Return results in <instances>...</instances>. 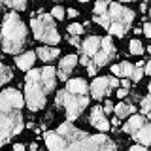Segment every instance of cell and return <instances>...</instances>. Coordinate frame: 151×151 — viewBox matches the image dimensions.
Here are the masks:
<instances>
[{
  "instance_id": "obj_1",
  "label": "cell",
  "mask_w": 151,
  "mask_h": 151,
  "mask_svg": "<svg viewBox=\"0 0 151 151\" xmlns=\"http://www.w3.org/2000/svg\"><path fill=\"white\" fill-rule=\"evenodd\" d=\"M23 96L15 89L0 93V145L23 130Z\"/></svg>"
},
{
  "instance_id": "obj_2",
  "label": "cell",
  "mask_w": 151,
  "mask_h": 151,
  "mask_svg": "<svg viewBox=\"0 0 151 151\" xmlns=\"http://www.w3.org/2000/svg\"><path fill=\"white\" fill-rule=\"evenodd\" d=\"M93 19L111 34L123 38L134 21V12L111 0H96Z\"/></svg>"
},
{
  "instance_id": "obj_3",
  "label": "cell",
  "mask_w": 151,
  "mask_h": 151,
  "mask_svg": "<svg viewBox=\"0 0 151 151\" xmlns=\"http://www.w3.org/2000/svg\"><path fill=\"white\" fill-rule=\"evenodd\" d=\"M63 138V144H64V149H94V151H113L117 147L115 144L106 138L104 134H96V136H91L87 132L76 129L72 123H63L57 130Z\"/></svg>"
},
{
  "instance_id": "obj_4",
  "label": "cell",
  "mask_w": 151,
  "mask_h": 151,
  "mask_svg": "<svg viewBox=\"0 0 151 151\" xmlns=\"http://www.w3.org/2000/svg\"><path fill=\"white\" fill-rule=\"evenodd\" d=\"M27 44V27L15 12L8 13L2 23V47L6 53L15 55Z\"/></svg>"
},
{
  "instance_id": "obj_5",
  "label": "cell",
  "mask_w": 151,
  "mask_h": 151,
  "mask_svg": "<svg viewBox=\"0 0 151 151\" xmlns=\"http://www.w3.org/2000/svg\"><path fill=\"white\" fill-rule=\"evenodd\" d=\"M25 96H27V104L32 111H38L45 106V98H47V91L44 79H42L40 70H30L27 74V83H25Z\"/></svg>"
},
{
  "instance_id": "obj_6",
  "label": "cell",
  "mask_w": 151,
  "mask_h": 151,
  "mask_svg": "<svg viewBox=\"0 0 151 151\" xmlns=\"http://www.w3.org/2000/svg\"><path fill=\"white\" fill-rule=\"evenodd\" d=\"M55 104L57 106H63L66 110L68 121H74V119H78V117L81 115V111L87 108L89 98H87V94H74V93H68L64 89V91L57 93Z\"/></svg>"
},
{
  "instance_id": "obj_7",
  "label": "cell",
  "mask_w": 151,
  "mask_h": 151,
  "mask_svg": "<svg viewBox=\"0 0 151 151\" xmlns=\"http://www.w3.org/2000/svg\"><path fill=\"white\" fill-rule=\"evenodd\" d=\"M30 28H32V32H34L36 40L44 42V44L55 45V44H59V40H60L59 32H57V27L53 23V17L47 15V13L38 15V17L32 19V21H30Z\"/></svg>"
},
{
  "instance_id": "obj_8",
  "label": "cell",
  "mask_w": 151,
  "mask_h": 151,
  "mask_svg": "<svg viewBox=\"0 0 151 151\" xmlns=\"http://www.w3.org/2000/svg\"><path fill=\"white\" fill-rule=\"evenodd\" d=\"M119 87V79L117 78H96L94 81L91 83V93H93V98H96V100H100V98L108 96L110 91Z\"/></svg>"
},
{
  "instance_id": "obj_9",
  "label": "cell",
  "mask_w": 151,
  "mask_h": 151,
  "mask_svg": "<svg viewBox=\"0 0 151 151\" xmlns=\"http://www.w3.org/2000/svg\"><path fill=\"white\" fill-rule=\"evenodd\" d=\"M113 57H115V47H113L111 38L110 36L100 38V47H98V51L94 53L93 63L96 64V66H104L106 63H110Z\"/></svg>"
},
{
  "instance_id": "obj_10",
  "label": "cell",
  "mask_w": 151,
  "mask_h": 151,
  "mask_svg": "<svg viewBox=\"0 0 151 151\" xmlns=\"http://www.w3.org/2000/svg\"><path fill=\"white\" fill-rule=\"evenodd\" d=\"M91 125L96 127L98 130L106 132L108 129H110V121L106 119V113H104V110L100 106H94L93 111H91Z\"/></svg>"
},
{
  "instance_id": "obj_11",
  "label": "cell",
  "mask_w": 151,
  "mask_h": 151,
  "mask_svg": "<svg viewBox=\"0 0 151 151\" xmlns=\"http://www.w3.org/2000/svg\"><path fill=\"white\" fill-rule=\"evenodd\" d=\"M76 63H78V57H76V55H68V57H64V59L60 60L59 70H55L57 76H59L60 79H68V78H70V72H72L74 66H76Z\"/></svg>"
},
{
  "instance_id": "obj_12",
  "label": "cell",
  "mask_w": 151,
  "mask_h": 151,
  "mask_svg": "<svg viewBox=\"0 0 151 151\" xmlns=\"http://www.w3.org/2000/svg\"><path fill=\"white\" fill-rule=\"evenodd\" d=\"M79 47H81L83 57H87V59H93L94 53L98 51V47H100V38H98V36H91V38H87L83 44H79Z\"/></svg>"
},
{
  "instance_id": "obj_13",
  "label": "cell",
  "mask_w": 151,
  "mask_h": 151,
  "mask_svg": "<svg viewBox=\"0 0 151 151\" xmlns=\"http://www.w3.org/2000/svg\"><path fill=\"white\" fill-rule=\"evenodd\" d=\"M42 74V79H44V85H45V91H53L55 89V83H57V72L53 66H45V68L40 70Z\"/></svg>"
},
{
  "instance_id": "obj_14",
  "label": "cell",
  "mask_w": 151,
  "mask_h": 151,
  "mask_svg": "<svg viewBox=\"0 0 151 151\" xmlns=\"http://www.w3.org/2000/svg\"><path fill=\"white\" fill-rule=\"evenodd\" d=\"M134 138L138 140L142 145L149 147V144H151V125H149L147 121H144V125H142L140 129L134 132Z\"/></svg>"
},
{
  "instance_id": "obj_15",
  "label": "cell",
  "mask_w": 151,
  "mask_h": 151,
  "mask_svg": "<svg viewBox=\"0 0 151 151\" xmlns=\"http://www.w3.org/2000/svg\"><path fill=\"white\" fill-rule=\"evenodd\" d=\"M66 91L74 93V94H87L89 93V85L85 83L81 78H74V79L68 81V85H66Z\"/></svg>"
},
{
  "instance_id": "obj_16",
  "label": "cell",
  "mask_w": 151,
  "mask_h": 151,
  "mask_svg": "<svg viewBox=\"0 0 151 151\" xmlns=\"http://www.w3.org/2000/svg\"><path fill=\"white\" fill-rule=\"evenodd\" d=\"M34 59H36V55L32 53V51H27V53L15 57V64H17L21 70H30L32 64H34Z\"/></svg>"
},
{
  "instance_id": "obj_17",
  "label": "cell",
  "mask_w": 151,
  "mask_h": 151,
  "mask_svg": "<svg viewBox=\"0 0 151 151\" xmlns=\"http://www.w3.org/2000/svg\"><path fill=\"white\" fill-rule=\"evenodd\" d=\"M45 145L49 149H64V144H63V138H60V134L59 132H47L45 134Z\"/></svg>"
},
{
  "instance_id": "obj_18",
  "label": "cell",
  "mask_w": 151,
  "mask_h": 151,
  "mask_svg": "<svg viewBox=\"0 0 151 151\" xmlns=\"http://www.w3.org/2000/svg\"><path fill=\"white\" fill-rule=\"evenodd\" d=\"M144 121H145V119H144L142 115H134V113H132V115H130V119L125 123L123 130H125V132H129V134H134V132L138 130L142 125H144Z\"/></svg>"
},
{
  "instance_id": "obj_19",
  "label": "cell",
  "mask_w": 151,
  "mask_h": 151,
  "mask_svg": "<svg viewBox=\"0 0 151 151\" xmlns=\"http://www.w3.org/2000/svg\"><path fill=\"white\" fill-rule=\"evenodd\" d=\"M132 66L130 63H121V64H113L111 66V72L117 76V78H130V74H132Z\"/></svg>"
},
{
  "instance_id": "obj_20",
  "label": "cell",
  "mask_w": 151,
  "mask_h": 151,
  "mask_svg": "<svg viewBox=\"0 0 151 151\" xmlns=\"http://www.w3.org/2000/svg\"><path fill=\"white\" fill-rule=\"evenodd\" d=\"M38 57H40L44 63H49V60H53L59 57V49L57 47H40L38 49Z\"/></svg>"
},
{
  "instance_id": "obj_21",
  "label": "cell",
  "mask_w": 151,
  "mask_h": 151,
  "mask_svg": "<svg viewBox=\"0 0 151 151\" xmlns=\"http://www.w3.org/2000/svg\"><path fill=\"white\" fill-rule=\"evenodd\" d=\"M113 111H115L117 117H127V115H130V113H134L136 108L132 106V104H117V106H113Z\"/></svg>"
},
{
  "instance_id": "obj_22",
  "label": "cell",
  "mask_w": 151,
  "mask_h": 151,
  "mask_svg": "<svg viewBox=\"0 0 151 151\" xmlns=\"http://www.w3.org/2000/svg\"><path fill=\"white\" fill-rule=\"evenodd\" d=\"M4 6L13 8V9H25L27 8V0H2Z\"/></svg>"
},
{
  "instance_id": "obj_23",
  "label": "cell",
  "mask_w": 151,
  "mask_h": 151,
  "mask_svg": "<svg viewBox=\"0 0 151 151\" xmlns=\"http://www.w3.org/2000/svg\"><path fill=\"white\" fill-rule=\"evenodd\" d=\"M9 79H12V70H9L8 66H4L2 63H0V85L8 83Z\"/></svg>"
},
{
  "instance_id": "obj_24",
  "label": "cell",
  "mask_w": 151,
  "mask_h": 151,
  "mask_svg": "<svg viewBox=\"0 0 151 151\" xmlns=\"http://www.w3.org/2000/svg\"><path fill=\"white\" fill-rule=\"evenodd\" d=\"M130 53L132 55H142L144 53V45H142V42L138 38H134V40L130 42Z\"/></svg>"
},
{
  "instance_id": "obj_25",
  "label": "cell",
  "mask_w": 151,
  "mask_h": 151,
  "mask_svg": "<svg viewBox=\"0 0 151 151\" xmlns=\"http://www.w3.org/2000/svg\"><path fill=\"white\" fill-rule=\"evenodd\" d=\"M132 81H140L142 78H144V68H140V66H136V68H132V74H130Z\"/></svg>"
},
{
  "instance_id": "obj_26",
  "label": "cell",
  "mask_w": 151,
  "mask_h": 151,
  "mask_svg": "<svg viewBox=\"0 0 151 151\" xmlns=\"http://www.w3.org/2000/svg\"><path fill=\"white\" fill-rule=\"evenodd\" d=\"M149 110H151V96H144V100H142V111L145 113V115H149Z\"/></svg>"
},
{
  "instance_id": "obj_27",
  "label": "cell",
  "mask_w": 151,
  "mask_h": 151,
  "mask_svg": "<svg viewBox=\"0 0 151 151\" xmlns=\"http://www.w3.org/2000/svg\"><path fill=\"white\" fill-rule=\"evenodd\" d=\"M68 32H70L72 36H78V34H81V32H83V27L78 25V23H74V25L68 27Z\"/></svg>"
},
{
  "instance_id": "obj_28",
  "label": "cell",
  "mask_w": 151,
  "mask_h": 151,
  "mask_svg": "<svg viewBox=\"0 0 151 151\" xmlns=\"http://www.w3.org/2000/svg\"><path fill=\"white\" fill-rule=\"evenodd\" d=\"M51 17H55V19H64V9L60 8V6H55L53 12H51Z\"/></svg>"
},
{
  "instance_id": "obj_29",
  "label": "cell",
  "mask_w": 151,
  "mask_h": 151,
  "mask_svg": "<svg viewBox=\"0 0 151 151\" xmlns=\"http://www.w3.org/2000/svg\"><path fill=\"white\" fill-rule=\"evenodd\" d=\"M96 70H98V66L94 64V63H89V64H87V72H89V76H94V74H96Z\"/></svg>"
},
{
  "instance_id": "obj_30",
  "label": "cell",
  "mask_w": 151,
  "mask_h": 151,
  "mask_svg": "<svg viewBox=\"0 0 151 151\" xmlns=\"http://www.w3.org/2000/svg\"><path fill=\"white\" fill-rule=\"evenodd\" d=\"M110 111H113V102L106 98V106H104V113H110Z\"/></svg>"
},
{
  "instance_id": "obj_31",
  "label": "cell",
  "mask_w": 151,
  "mask_h": 151,
  "mask_svg": "<svg viewBox=\"0 0 151 151\" xmlns=\"http://www.w3.org/2000/svg\"><path fill=\"white\" fill-rule=\"evenodd\" d=\"M127 94H129V87H123V89L117 91V96H119V98H125Z\"/></svg>"
},
{
  "instance_id": "obj_32",
  "label": "cell",
  "mask_w": 151,
  "mask_h": 151,
  "mask_svg": "<svg viewBox=\"0 0 151 151\" xmlns=\"http://www.w3.org/2000/svg\"><path fill=\"white\" fill-rule=\"evenodd\" d=\"M144 34L147 38H151V25L149 23H144Z\"/></svg>"
},
{
  "instance_id": "obj_33",
  "label": "cell",
  "mask_w": 151,
  "mask_h": 151,
  "mask_svg": "<svg viewBox=\"0 0 151 151\" xmlns=\"http://www.w3.org/2000/svg\"><path fill=\"white\" fill-rule=\"evenodd\" d=\"M130 149L132 151H144V149H147V147H145V145H142V144H136V145H132Z\"/></svg>"
},
{
  "instance_id": "obj_34",
  "label": "cell",
  "mask_w": 151,
  "mask_h": 151,
  "mask_svg": "<svg viewBox=\"0 0 151 151\" xmlns=\"http://www.w3.org/2000/svg\"><path fill=\"white\" fill-rule=\"evenodd\" d=\"M70 44H72V45H79L78 36H72V34H70Z\"/></svg>"
},
{
  "instance_id": "obj_35",
  "label": "cell",
  "mask_w": 151,
  "mask_h": 151,
  "mask_svg": "<svg viewBox=\"0 0 151 151\" xmlns=\"http://www.w3.org/2000/svg\"><path fill=\"white\" fill-rule=\"evenodd\" d=\"M144 74H151V63H145V68H144Z\"/></svg>"
},
{
  "instance_id": "obj_36",
  "label": "cell",
  "mask_w": 151,
  "mask_h": 151,
  "mask_svg": "<svg viewBox=\"0 0 151 151\" xmlns=\"http://www.w3.org/2000/svg\"><path fill=\"white\" fill-rule=\"evenodd\" d=\"M121 85H123V87H129V85H130V81H129L127 78H121Z\"/></svg>"
},
{
  "instance_id": "obj_37",
  "label": "cell",
  "mask_w": 151,
  "mask_h": 151,
  "mask_svg": "<svg viewBox=\"0 0 151 151\" xmlns=\"http://www.w3.org/2000/svg\"><path fill=\"white\" fill-rule=\"evenodd\" d=\"M89 63H91V59H87V57H81V64H83V66H87Z\"/></svg>"
},
{
  "instance_id": "obj_38",
  "label": "cell",
  "mask_w": 151,
  "mask_h": 151,
  "mask_svg": "<svg viewBox=\"0 0 151 151\" xmlns=\"http://www.w3.org/2000/svg\"><path fill=\"white\" fill-rule=\"evenodd\" d=\"M13 149H17V151H23V149H25V145H23V144H15V145H13Z\"/></svg>"
},
{
  "instance_id": "obj_39",
  "label": "cell",
  "mask_w": 151,
  "mask_h": 151,
  "mask_svg": "<svg viewBox=\"0 0 151 151\" xmlns=\"http://www.w3.org/2000/svg\"><path fill=\"white\" fill-rule=\"evenodd\" d=\"M68 15L70 17H78V12H76V9H68Z\"/></svg>"
},
{
  "instance_id": "obj_40",
  "label": "cell",
  "mask_w": 151,
  "mask_h": 151,
  "mask_svg": "<svg viewBox=\"0 0 151 151\" xmlns=\"http://www.w3.org/2000/svg\"><path fill=\"white\" fill-rule=\"evenodd\" d=\"M110 125H113V127H117V125H119V117L115 115V119H113V121H110Z\"/></svg>"
},
{
  "instance_id": "obj_41",
  "label": "cell",
  "mask_w": 151,
  "mask_h": 151,
  "mask_svg": "<svg viewBox=\"0 0 151 151\" xmlns=\"http://www.w3.org/2000/svg\"><path fill=\"white\" fill-rule=\"evenodd\" d=\"M140 9H142V12H147V4L144 2V4H142V6H140Z\"/></svg>"
},
{
  "instance_id": "obj_42",
  "label": "cell",
  "mask_w": 151,
  "mask_h": 151,
  "mask_svg": "<svg viewBox=\"0 0 151 151\" xmlns=\"http://www.w3.org/2000/svg\"><path fill=\"white\" fill-rule=\"evenodd\" d=\"M79 2H89V0H79Z\"/></svg>"
},
{
  "instance_id": "obj_43",
  "label": "cell",
  "mask_w": 151,
  "mask_h": 151,
  "mask_svg": "<svg viewBox=\"0 0 151 151\" xmlns=\"http://www.w3.org/2000/svg\"><path fill=\"white\" fill-rule=\"evenodd\" d=\"M123 2H130V0H123Z\"/></svg>"
}]
</instances>
